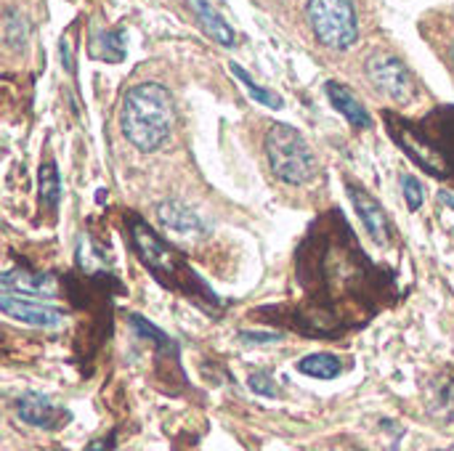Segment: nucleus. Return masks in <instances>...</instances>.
<instances>
[{"label":"nucleus","mask_w":454,"mask_h":451,"mask_svg":"<svg viewBox=\"0 0 454 451\" xmlns=\"http://www.w3.org/2000/svg\"><path fill=\"white\" fill-rule=\"evenodd\" d=\"M125 231H128L130 250L162 287L189 298L197 308H202L210 316L221 314V308H223L221 298L202 282V276L192 268L186 255H181L173 245H168L141 215L128 213Z\"/></svg>","instance_id":"obj_1"},{"label":"nucleus","mask_w":454,"mask_h":451,"mask_svg":"<svg viewBox=\"0 0 454 451\" xmlns=\"http://www.w3.org/2000/svg\"><path fill=\"white\" fill-rule=\"evenodd\" d=\"M386 125L396 146L439 181H454V106L436 109L426 120H404L386 112Z\"/></svg>","instance_id":"obj_2"},{"label":"nucleus","mask_w":454,"mask_h":451,"mask_svg":"<svg viewBox=\"0 0 454 451\" xmlns=\"http://www.w3.org/2000/svg\"><path fill=\"white\" fill-rule=\"evenodd\" d=\"M176 122V106L173 96L160 82H141L133 85L120 109V130L128 144H133L138 152L152 154L157 152Z\"/></svg>","instance_id":"obj_3"},{"label":"nucleus","mask_w":454,"mask_h":451,"mask_svg":"<svg viewBox=\"0 0 454 451\" xmlns=\"http://www.w3.org/2000/svg\"><path fill=\"white\" fill-rule=\"evenodd\" d=\"M266 159L271 173L287 183V186H306L319 175V162L317 154L311 152L309 141L303 133L287 122H274L269 125L266 133Z\"/></svg>","instance_id":"obj_4"},{"label":"nucleus","mask_w":454,"mask_h":451,"mask_svg":"<svg viewBox=\"0 0 454 451\" xmlns=\"http://www.w3.org/2000/svg\"><path fill=\"white\" fill-rule=\"evenodd\" d=\"M306 19L317 40L333 51H346L359 40V21L351 0H309Z\"/></svg>","instance_id":"obj_5"},{"label":"nucleus","mask_w":454,"mask_h":451,"mask_svg":"<svg viewBox=\"0 0 454 451\" xmlns=\"http://www.w3.org/2000/svg\"><path fill=\"white\" fill-rule=\"evenodd\" d=\"M367 80L391 101L396 104H410L415 96V80L412 72L404 66L402 58H396L394 53H372L364 64Z\"/></svg>","instance_id":"obj_6"},{"label":"nucleus","mask_w":454,"mask_h":451,"mask_svg":"<svg viewBox=\"0 0 454 451\" xmlns=\"http://www.w3.org/2000/svg\"><path fill=\"white\" fill-rule=\"evenodd\" d=\"M0 311L8 319H16L21 324L29 327H40V330H56L64 324V311L43 303L37 298H24V295H11V292H0Z\"/></svg>","instance_id":"obj_7"},{"label":"nucleus","mask_w":454,"mask_h":451,"mask_svg":"<svg viewBox=\"0 0 454 451\" xmlns=\"http://www.w3.org/2000/svg\"><path fill=\"white\" fill-rule=\"evenodd\" d=\"M16 415L21 423L32 428H43V431H59L72 420V415L64 407H56L48 396L35 393V391H27L24 396H19Z\"/></svg>","instance_id":"obj_8"},{"label":"nucleus","mask_w":454,"mask_h":451,"mask_svg":"<svg viewBox=\"0 0 454 451\" xmlns=\"http://www.w3.org/2000/svg\"><path fill=\"white\" fill-rule=\"evenodd\" d=\"M346 194L351 197V202H354V207H356V213H359V218H362V223L367 229V234L378 245H386L391 239V223H388V215H386L383 205L364 186H359L354 181H346Z\"/></svg>","instance_id":"obj_9"},{"label":"nucleus","mask_w":454,"mask_h":451,"mask_svg":"<svg viewBox=\"0 0 454 451\" xmlns=\"http://www.w3.org/2000/svg\"><path fill=\"white\" fill-rule=\"evenodd\" d=\"M157 221L170 231V234H178V237H205L210 229L207 223L192 210L186 207L184 202L178 199H165L157 205Z\"/></svg>","instance_id":"obj_10"},{"label":"nucleus","mask_w":454,"mask_h":451,"mask_svg":"<svg viewBox=\"0 0 454 451\" xmlns=\"http://www.w3.org/2000/svg\"><path fill=\"white\" fill-rule=\"evenodd\" d=\"M0 290L24 298H53L56 282L51 274H35L27 268H11L0 276Z\"/></svg>","instance_id":"obj_11"},{"label":"nucleus","mask_w":454,"mask_h":451,"mask_svg":"<svg viewBox=\"0 0 454 451\" xmlns=\"http://www.w3.org/2000/svg\"><path fill=\"white\" fill-rule=\"evenodd\" d=\"M325 90H327V98H330V104L348 120V125L351 128H356V130H367V128H372V117H370V112H367V106L346 88V85H340V82H327L325 85Z\"/></svg>","instance_id":"obj_12"},{"label":"nucleus","mask_w":454,"mask_h":451,"mask_svg":"<svg viewBox=\"0 0 454 451\" xmlns=\"http://www.w3.org/2000/svg\"><path fill=\"white\" fill-rule=\"evenodd\" d=\"M189 3H192V8H194V13H197L200 24L205 27V32H207L215 43H221V45H226V48H231V45L237 43L234 29L221 19V13H218L207 0H189Z\"/></svg>","instance_id":"obj_13"},{"label":"nucleus","mask_w":454,"mask_h":451,"mask_svg":"<svg viewBox=\"0 0 454 451\" xmlns=\"http://www.w3.org/2000/svg\"><path fill=\"white\" fill-rule=\"evenodd\" d=\"M37 199H40V207L48 210V213H56L59 210V202H61V178H59V167L53 159H45L37 170Z\"/></svg>","instance_id":"obj_14"},{"label":"nucleus","mask_w":454,"mask_h":451,"mask_svg":"<svg viewBox=\"0 0 454 451\" xmlns=\"http://www.w3.org/2000/svg\"><path fill=\"white\" fill-rule=\"evenodd\" d=\"M295 369L306 377H314V380H335V377H340L343 364L333 354H311V356H303L295 364Z\"/></svg>","instance_id":"obj_15"},{"label":"nucleus","mask_w":454,"mask_h":451,"mask_svg":"<svg viewBox=\"0 0 454 451\" xmlns=\"http://www.w3.org/2000/svg\"><path fill=\"white\" fill-rule=\"evenodd\" d=\"M90 53L104 61H122L125 56V35L122 29H109V32H96L90 40Z\"/></svg>","instance_id":"obj_16"},{"label":"nucleus","mask_w":454,"mask_h":451,"mask_svg":"<svg viewBox=\"0 0 454 451\" xmlns=\"http://www.w3.org/2000/svg\"><path fill=\"white\" fill-rule=\"evenodd\" d=\"M229 69H231V74H234V77L247 88V93H250V98H253V101H258V104H263V106H269V109H282V106H285V101H282L274 90H269V88H263V85L253 82V77H250L239 64H231Z\"/></svg>","instance_id":"obj_17"},{"label":"nucleus","mask_w":454,"mask_h":451,"mask_svg":"<svg viewBox=\"0 0 454 451\" xmlns=\"http://www.w3.org/2000/svg\"><path fill=\"white\" fill-rule=\"evenodd\" d=\"M3 35H5V43L19 51L27 45V37H29V21L24 13H19L16 8H8L5 11V27H3Z\"/></svg>","instance_id":"obj_18"},{"label":"nucleus","mask_w":454,"mask_h":451,"mask_svg":"<svg viewBox=\"0 0 454 451\" xmlns=\"http://www.w3.org/2000/svg\"><path fill=\"white\" fill-rule=\"evenodd\" d=\"M402 189H404V199H407V207L415 213V210H420L423 207V202H426V189H423V183L415 178V175H402Z\"/></svg>","instance_id":"obj_19"},{"label":"nucleus","mask_w":454,"mask_h":451,"mask_svg":"<svg viewBox=\"0 0 454 451\" xmlns=\"http://www.w3.org/2000/svg\"><path fill=\"white\" fill-rule=\"evenodd\" d=\"M247 385H250V391L253 393H258V396H266V399H274L279 391H277V383H274V377H271V372H253L250 375V380H247Z\"/></svg>","instance_id":"obj_20"},{"label":"nucleus","mask_w":454,"mask_h":451,"mask_svg":"<svg viewBox=\"0 0 454 451\" xmlns=\"http://www.w3.org/2000/svg\"><path fill=\"white\" fill-rule=\"evenodd\" d=\"M239 340L245 343V346H274V343H279L282 340V335L279 332H261V330H245V332H239Z\"/></svg>","instance_id":"obj_21"},{"label":"nucleus","mask_w":454,"mask_h":451,"mask_svg":"<svg viewBox=\"0 0 454 451\" xmlns=\"http://www.w3.org/2000/svg\"><path fill=\"white\" fill-rule=\"evenodd\" d=\"M61 64L69 74H74V58H72V45L67 40H61Z\"/></svg>","instance_id":"obj_22"},{"label":"nucleus","mask_w":454,"mask_h":451,"mask_svg":"<svg viewBox=\"0 0 454 451\" xmlns=\"http://www.w3.org/2000/svg\"><path fill=\"white\" fill-rule=\"evenodd\" d=\"M439 202H442V205H447L450 210H454V191L442 189V191H439Z\"/></svg>","instance_id":"obj_23"},{"label":"nucleus","mask_w":454,"mask_h":451,"mask_svg":"<svg viewBox=\"0 0 454 451\" xmlns=\"http://www.w3.org/2000/svg\"><path fill=\"white\" fill-rule=\"evenodd\" d=\"M452 66H454V45H452Z\"/></svg>","instance_id":"obj_24"},{"label":"nucleus","mask_w":454,"mask_h":451,"mask_svg":"<svg viewBox=\"0 0 454 451\" xmlns=\"http://www.w3.org/2000/svg\"><path fill=\"white\" fill-rule=\"evenodd\" d=\"M452 451H454V447H452Z\"/></svg>","instance_id":"obj_25"}]
</instances>
